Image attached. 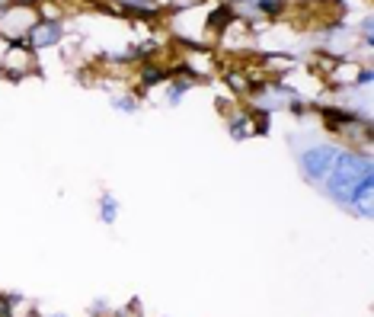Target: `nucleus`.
Segmentation results:
<instances>
[{"label": "nucleus", "mask_w": 374, "mask_h": 317, "mask_svg": "<svg viewBox=\"0 0 374 317\" xmlns=\"http://www.w3.org/2000/svg\"><path fill=\"white\" fill-rule=\"evenodd\" d=\"M336 157H339L336 148L317 144V148H307L301 154V170H304V177L314 179V183H327L333 167H336Z\"/></svg>", "instance_id": "2"}, {"label": "nucleus", "mask_w": 374, "mask_h": 317, "mask_svg": "<svg viewBox=\"0 0 374 317\" xmlns=\"http://www.w3.org/2000/svg\"><path fill=\"white\" fill-rule=\"evenodd\" d=\"M103 221H115V202L109 196H106V202H103Z\"/></svg>", "instance_id": "4"}, {"label": "nucleus", "mask_w": 374, "mask_h": 317, "mask_svg": "<svg viewBox=\"0 0 374 317\" xmlns=\"http://www.w3.org/2000/svg\"><path fill=\"white\" fill-rule=\"evenodd\" d=\"M371 173H374L371 160L355 157V154H342V151H339L336 167H333V173H329V179H327V193L336 199L339 206L349 208L358 189L365 186V183H374Z\"/></svg>", "instance_id": "1"}, {"label": "nucleus", "mask_w": 374, "mask_h": 317, "mask_svg": "<svg viewBox=\"0 0 374 317\" xmlns=\"http://www.w3.org/2000/svg\"><path fill=\"white\" fill-rule=\"evenodd\" d=\"M61 39V29L55 23H42V26H32V42L36 45H55Z\"/></svg>", "instance_id": "3"}]
</instances>
